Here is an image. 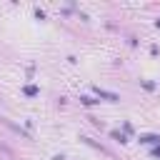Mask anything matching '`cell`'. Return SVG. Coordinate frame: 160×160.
Here are the masks:
<instances>
[{
	"mask_svg": "<svg viewBox=\"0 0 160 160\" xmlns=\"http://www.w3.org/2000/svg\"><path fill=\"white\" fill-rule=\"evenodd\" d=\"M25 95H38V88H35V85H28V88H25Z\"/></svg>",
	"mask_w": 160,
	"mask_h": 160,
	"instance_id": "cell-4",
	"label": "cell"
},
{
	"mask_svg": "<svg viewBox=\"0 0 160 160\" xmlns=\"http://www.w3.org/2000/svg\"><path fill=\"white\" fill-rule=\"evenodd\" d=\"M112 138H115V140H120V142H128V140H125V135H120L118 130H112Z\"/></svg>",
	"mask_w": 160,
	"mask_h": 160,
	"instance_id": "cell-5",
	"label": "cell"
},
{
	"mask_svg": "<svg viewBox=\"0 0 160 160\" xmlns=\"http://www.w3.org/2000/svg\"><path fill=\"white\" fill-rule=\"evenodd\" d=\"M92 90H95V95H98V98H105V100H110V102H118V100H120V95L108 92V90H102V88H98V85H95Z\"/></svg>",
	"mask_w": 160,
	"mask_h": 160,
	"instance_id": "cell-1",
	"label": "cell"
},
{
	"mask_svg": "<svg viewBox=\"0 0 160 160\" xmlns=\"http://www.w3.org/2000/svg\"><path fill=\"white\" fill-rule=\"evenodd\" d=\"M140 142H145V145H152V142H160V135H140Z\"/></svg>",
	"mask_w": 160,
	"mask_h": 160,
	"instance_id": "cell-2",
	"label": "cell"
},
{
	"mask_svg": "<svg viewBox=\"0 0 160 160\" xmlns=\"http://www.w3.org/2000/svg\"><path fill=\"white\" fill-rule=\"evenodd\" d=\"M80 100H82V105H95V102H98V100H95V98H90V95H82Z\"/></svg>",
	"mask_w": 160,
	"mask_h": 160,
	"instance_id": "cell-3",
	"label": "cell"
},
{
	"mask_svg": "<svg viewBox=\"0 0 160 160\" xmlns=\"http://www.w3.org/2000/svg\"><path fill=\"white\" fill-rule=\"evenodd\" d=\"M152 155H160V145H158V148H155V150H152Z\"/></svg>",
	"mask_w": 160,
	"mask_h": 160,
	"instance_id": "cell-6",
	"label": "cell"
}]
</instances>
